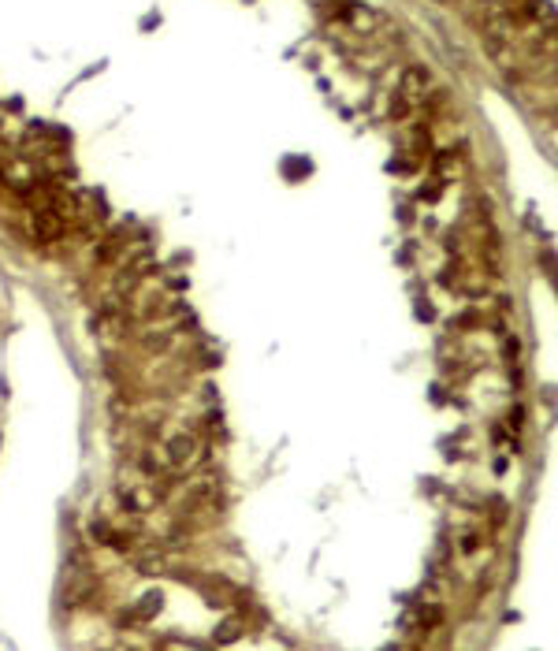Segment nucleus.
Listing matches in <instances>:
<instances>
[{
  "label": "nucleus",
  "instance_id": "nucleus-1",
  "mask_svg": "<svg viewBox=\"0 0 558 651\" xmlns=\"http://www.w3.org/2000/svg\"><path fill=\"white\" fill-rule=\"evenodd\" d=\"M164 458H167V465H172V469H179V473H183V469L198 465V462L205 458V450H201V443L194 439V436L179 432V436H172V439H167Z\"/></svg>",
  "mask_w": 558,
  "mask_h": 651
},
{
  "label": "nucleus",
  "instance_id": "nucleus-2",
  "mask_svg": "<svg viewBox=\"0 0 558 651\" xmlns=\"http://www.w3.org/2000/svg\"><path fill=\"white\" fill-rule=\"evenodd\" d=\"M63 234V216L56 213V208H42V213H34V239L37 242H53Z\"/></svg>",
  "mask_w": 558,
  "mask_h": 651
},
{
  "label": "nucleus",
  "instance_id": "nucleus-3",
  "mask_svg": "<svg viewBox=\"0 0 558 651\" xmlns=\"http://www.w3.org/2000/svg\"><path fill=\"white\" fill-rule=\"evenodd\" d=\"M213 480H198L190 491H186V499H183V514H198L201 506H209L213 503Z\"/></svg>",
  "mask_w": 558,
  "mask_h": 651
},
{
  "label": "nucleus",
  "instance_id": "nucleus-4",
  "mask_svg": "<svg viewBox=\"0 0 558 651\" xmlns=\"http://www.w3.org/2000/svg\"><path fill=\"white\" fill-rule=\"evenodd\" d=\"M160 607H164V595L160 592H146V595H138V603L131 610V621H153L160 614Z\"/></svg>",
  "mask_w": 558,
  "mask_h": 651
},
{
  "label": "nucleus",
  "instance_id": "nucleus-5",
  "mask_svg": "<svg viewBox=\"0 0 558 651\" xmlns=\"http://www.w3.org/2000/svg\"><path fill=\"white\" fill-rule=\"evenodd\" d=\"M428 86V71L424 68H410L406 75H402V94L406 97H421Z\"/></svg>",
  "mask_w": 558,
  "mask_h": 651
},
{
  "label": "nucleus",
  "instance_id": "nucleus-6",
  "mask_svg": "<svg viewBox=\"0 0 558 651\" xmlns=\"http://www.w3.org/2000/svg\"><path fill=\"white\" fill-rule=\"evenodd\" d=\"M242 636V618H227V621H220V629L213 633V640L216 644H235Z\"/></svg>",
  "mask_w": 558,
  "mask_h": 651
},
{
  "label": "nucleus",
  "instance_id": "nucleus-7",
  "mask_svg": "<svg viewBox=\"0 0 558 651\" xmlns=\"http://www.w3.org/2000/svg\"><path fill=\"white\" fill-rule=\"evenodd\" d=\"M120 239H123V234L115 231V234H108V239H105V242L97 246V260H101V265H108V260H112L115 253H120V246H123Z\"/></svg>",
  "mask_w": 558,
  "mask_h": 651
},
{
  "label": "nucleus",
  "instance_id": "nucleus-8",
  "mask_svg": "<svg viewBox=\"0 0 558 651\" xmlns=\"http://www.w3.org/2000/svg\"><path fill=\"white\" fill-rule=\"evenodd\" d=\"M436 168H439V175H450L454 168H458V156H454V149H443L436 156Z\"/></svg>",
  "mask_w": 558,
  "mask_h": 651
},
{
  "label": "nucleus",
  "instance_id": "nucleus-9",
  "mask_svg": "<svg viewBox=\"0 0 558 651\" xmlns=\"http://www.w3.org/2000/svg\"><path fill=\"white\" fill-rule=\"evenodd\" d=\"M476 547H480V536H476V532H465V536H462V551H465V555H473Z\"/></svg>",
  "mask_w": 558,
  "mask_h": 651
},
{
  "label": "nucleus",
  "instance_id": "nucleus-10",
  "mask_svg": "<svg viewBox=\"0 0 558 651\" xmlns=\"http://www.w3.org/2000/svg\"><path fill=\"white\" fill-rule=\"evenodd\" d=\"M502 350H506V361H517V354H521V343H517V339H506Z\"/></svg>",
  "mask_w": 558,
  "mask_h": 651
},
{
  "label": "nucleus",
  "instance_id": "nucleus-11",
  "mask_svg": "<svg viewBox=\"0 0 558 651\" xmlns=\"http://www.w3.org/2000/svg\"><path fill=\"white\" fill-rule=\"evenodd\" d=\"M146 346H149V350H164V346H167V335H149Z\"/></svg>",
  "mask_w": 558,
  "mask_h": 651
},
{
  "label": "nucleus",
  "instance_id": "nucleus-12",
  "mask_svg": "<svg viewBox=\"0 0 558 651\" xmlns=\"http://www.w3.org/2000/svg\"><path fill=\"white\" fill-rule=\"evenodd\" d=\"M521 424H525V410L514 406V410H510V428H521Z\"/></svg>",
  "mask_w": 558,
  "mask_h": 651
},
{
  "label": "nucleus",
  "instance_id": "nucleus-13",
  "mask_svg": "<svg viewBox=\"0 0 558 651\" xmlns=\"http://www.w3.org/2000/svg\"><path fill=\"white\" fill-rule=\"evenodd\" d=\"M417 317H424V320H432L436 312H432V305H428V302H421V305H417Z\"/></svg>",
  "mask_w": 558,
  "mask_h": 651
}]
</instances>
